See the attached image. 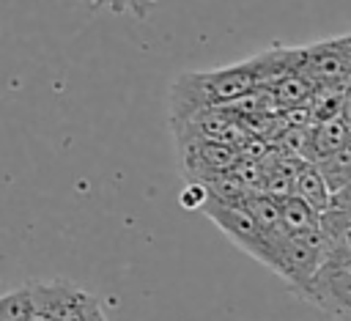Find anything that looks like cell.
<instances>
[{"label":"cell","mask_w":351,"mask_h":321,"mask_svg":"<svg viewBox=\"0 0 351 321\" xmlns=\"http://www.w3.org/2000/svg\"><path fill=\"white\" fill-rule=\"evenodd\" d=\"M255 88H261L255 58L230 69L181 74L170 91V118H184L206 107H225Z\"/></svg>","instance_id":"1"},{"label":"cell","mask_w":351,"mask_h":321,"mask_svg":"<svg viewBox=\"0 0 351 321\" xmlns=\"http://www.w3.org/2000/svg\"><path fill=\"white\" fill-rule=\"evenodd\" d=\"M329 247H332V239L324 233L321 225L310 228V230H302V233H280L274 239L271 272H277L302 296L310 277L324 263Z\"/></svg>","instance_id":"2"},{"label":"cell","mask_w":351,"mask_h":321,"mask_svg":"<svg viewBox=\"0 0 351 321\" xmlns=\"http://www.w3.org/2000/svg\"><path fill=\"white\" fill-rule=\"evenodd\" d=\"M30 321H107L99 299L71 283H30Z\"/></svg>","instance_id":"3"},{"label":"cell","mask_w":351,"mask_h":321,"mask_svg":"<svg viewBox=\"0 0 351 321\" xmlns=\"http://www.w3.org/2000/svg\"><path fill=\"white\" fill-rule=\"evenodd\" d=\"M302 299L313 302L335 321H351V272L326 255L310 277Z\"/></svg>","instance_id":"4"},{"label":"cell","mask_w":351,"mask_h":321,"mask_svg":"<svg viewBox=\"0 0 351 321\" xmlns=\"http://www.w3.org/2000/svg\"><path fill=\"white\" fill-rule=\"evenodd\" d=\"M176 145H178L184 176L195 178V181H206L217 173H228L239 162V151L222 140L184 137V140H176Z\"/></svg>","instance_id":"5"},{"label":"cell","mask_w":351,"mask_h":321,"mask_svg":"<svg viewBox=\"0 0 351 321\" xmlns=\"http://www.w3.org/2000/svg\"><path fill=\"white\" fill-rule=\"evenodd\" d=\"M351 137V129L346 126V121L329 118V121H318L307 126V145H304V159L307 162H321L324 156L335 154L340 145H346V140Z\"/></svg>","instance_id":"6"},{"label":"cell","mask_w":351,"mask_h":321,"mask_svg":"<svg viewBox=\"0 0 351 321\" xmlns=\"http://www.w3.org/2000/svg\"><path fill=\"white\" fill-rule=\"evenodd\" d=\"M291 195L302 198L307 206H313V209L321 211V214H324V211L329 209V203H332V192H329V187H326V181H324V176H321V170H318V165H315V162H307V159H302L299 167H296V173H293Z\"/></svg>","instance_id":"7"},{"label":"cell","mask_w":351,"mask_h":321,"mask_svg":"<svg viewBox=\"0 0 351 321\" xmlns=\"http://www.w3.org/2000/svg\"><path fill=\"white\" fill-rule=\"evenodd\" d=\"M343 96H346V80H343V82L315 85V88H313V93L307 96L310 123L337 118V115H340V110H343Z\"/></svg>","instance_id":"8"},{"label":"cell","mask_w":351,"mask_h":321,"mask_svg":"<svg viewBox=\"0 0 351 321\" xmlns=\"http://www.w3.org/2000/svg\"><path fill=\"white\" fill-rule=\"evenodd\" d=\"M318 225H321V211H315L296 195L280 198V228L285 233H302V230H310Z\"/></svg>","instance_id":"9"},{"label":"cell","mask_w":351,"mask_h":321,"mask_svg":"<svg viewBox=\"0 0 351 321\" xmlns=\"http://www.w3.org/2000/svg\"><path fill=\"white\" fill-rule=\"evenodd\" d=\"M203 184H206L208 200L222 203V206H244V200L250 198V189L239 181V176H236L233 170H228V173H217V176L206 178Z\"/></svg>","instance_id":"10"},{"label":"cell","mask_w":351,"mask_h":321,"mask_svg":"<svg viewBox=\"0 0 351 321\" xmlns=\"http://www.w3.org/2000/svg\"><path fill=\"white\" fill-rule=\"evenodd\" d=\"M244 209L263 233H269V236L271 233H285L280 228V200H274L263 192H250V198L244 200Z\"/></svg>","instance_id":"11"},{"label":"cell","mask_w":351,"mask_h":321,"mask_svg":"<svg viewBox=\"0 0 351 321\" xmlns=\"http://www.w3.org/2000/svg\"><path fill=\"white\" fill-rule=\"evenodd\" d=\"M206 198H208V192H206V184L203 181H195V178H186V184L181 187V206L184 209H197L200 211V206L206 203Z\"/></svg>","instance_id":"12"},{"label":"cell","mask_w":351,"mask_h":321,"mask_svg":"<svg viewBox=\"0 0 351 321\" xmlns=\"http://www.w3.org/2000/svg\"><path fill=\"white\" fill-rule=\"evenodd\" d=\"M329 209L340 211V214L346 217V222H351V181H348L346 187H340L337 192H332V203H329Z\"/></svg>","instance_id":"13"},{"label":"cell","mask_w":351,"mask_h":321,"mask_svg":"<svg viewBox=\"0 0 351 321\" xmlns=\"http://www.w3.org/2000/svg\"><path fill=\"white\" fill-rule=\"evenodd\" d=\"M332 261H337L343 269H348L351 272V244H340V241H335L332 247H329V252H326Z\"/></svg>","instance_id":"14"},{"label":"cell","mask_w":351,"mask_h":321,"mask_svg":"<svg viewBox=\"0 0 351 321\" xmlns=\"http://www.w3.org/2000/svg\"><path fill=\"white\" fill-rule=\"evenodd\" d=\"M88 3H93V5H110L112 11H129V8H132L137 16H143L140 8H137V0H88ZM145 3H148V0H145Z\"/></svg>","instance_id":"15"},{"label":"cell","mask_w":351,"mask_h":321,"mask_svg":"<svg viewBox=\"0 0 351 321\" xmlns=\"http://www.w3.org/2000/svg\"><path fill=\"white\" fill-rule=\"evenodd\" d=\"M340 118L346 121V126L351 129V77L346 80V96H343V110H340Z\"/></svg>","instance_id":"16"}]
</instances>
